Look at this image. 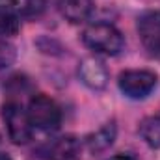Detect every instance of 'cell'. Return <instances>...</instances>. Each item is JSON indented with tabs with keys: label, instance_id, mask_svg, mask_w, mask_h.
<instances>
[{
	"label": "cell",
	"instance_id": "obj_3",
	"mask_svg": "<svg viewBox=\"0 0 160 160\" xmlns=\"http://www.w3.org/2000/svg\"><path fill=\"white\" fill-rule=\"evenodd\" d=\"M26 112H28L32 125L39 130L50 132L62 125V110L56 104V101L50 99L48 95H43V93L34 95L28 102Z\"/></svg>",
	"mask_w": 160,
	"mask_h": 160
},
{
	"label": "cell",
	"instance_id": "obj_15",
	"mask_svg": "<svg viewBox=\"0 0 160 160\" xmlns=\"http://www.w3.org/2000/svg\"><path fill=\"white\" fill-rule=\"evenodd\" d=\"M0 160H11V157H9L8 153H2V151H0Z\"/></svg>",
	"mask_w": 160,
	"mask_h": 160
},
{
	"label": "cell",
	"instance_id": "obj_12",
	"mask_svg": "<svg viewBox=\"0 0 160 160\" xmlns=\"http://www.w3.org/2000/svg\"><path fill=\"white\" fill-rule=\"evenodd\" d=\"M21 28L19 15L6 6H0V38H9L15 36Z\"/></svg>",
	"mask_w": 160,
	"mask_h": 160
},
{
	"label": "cell",
	"instance_id": "obj_5",
	"mask_svg": "<svg viewBox=\"0 0 160 160\" xmlns=\"http://www.w3.org/2000/svg\"><path fill=\"white\" fill-rule=\"evenodd\" d=\"M138 34L149 54L160 56V9L143 11L138 17Z\"/></svg>",
	"mask_w": 160,
	"mask_h": 160
},
{
	"label": "cell",
	"instance_id": "obj_7",
	"mask_svg": "<svg viewBox=\"0 0 160 160\" xmlns=\"http://www.w3.org/2000/svg\"><path fill=\"white\" fill-rule=\"evenodd\" d=\"M82 145L75 136H62L43 147L47 160H78Z\"/></svg>",
	"mask_w": 160,
	"mask_h": 160
},
{
	"label": "cell",
	"instance_id": "obj_9",
	"mask_svg": "<svg viewBox=\"0 0 160 160\" xmlns=\"http://www.w3.org/2000/svg\"><path fill=\"white\" fill-rule=\"evenodd\" d=\"M118 136V125L116 121H110L106 125H102L99 130H95L93 134H89L86 138V145L89 149V153H104L106 149L112 147L114 140Z\"/></svg>",
	"mask_w": 160,
	"mask_h": 160
},
{
	"label": "cell",
	"instance_id": "obj_1",
	"mask_svg": "<svg viewBox=\"0 0 160 160\" xmlns=\"http://www.w3.org/2000/svg\"><path fill=\"white\" fill-rule=\"evenodd\" d=\"M82 41L88 48L106 54V56H116L119 54L125 47V38L119 30L110 24V22H93L82 32Z\"/></svg>",
	"mask_w": 160,
	"mask_h": 160
},
{
	"label": "cell",
	"instance_id": "obj_14",
	"mask_svg": "<svg viewBox=\"0 0 160 160\" xmlns=\"http://www.w3.org/2000/svg\"><path fill=\"white\" fill-rule=\"evenodd\" d=\"M110 160H136L132 155H127V153H119V155H114Z\"/></svg>",
	"mask_w": 160,
	"mask_h": 160
},
{
	"label": "cell",
	"instance_id": "obj_8",
	"mask_svg": "<svg viewBox=\"0 0 160 160\" xmlns=\"http://www.w3.org/2000/svg\"><path fill=\"white\" fill-rule=\"evenodd\" d=\"M60 13L73 24L86 22L93 13V2L91 0H58Z\"/></svg>",
	"mask_w": 160,
	"mask_h": 160
},
{
	"label": "cell",
	"instance_id": "obj_10",
	"mask_svg": "<svg viewBox=\"0 0 160 160\" xmlns=\"http://www.w3.org/2000/svg\"><path fill=\"white\" fill-rule=\"evenodd\" d=\"M140 136L142 140L153 147V149H158L160 147V114H155V116H149L140 123Z\"/></svg>",
	"mask_w": 160,
	"mask_h": 160
},
{
	"label": "cell",
	"instance_id": "obj_11",
	"mask_svg": "<svg viewBox=\"0 0 160 160\" xmlns=\"http://www.w3.org/2000/svg\"><path fill=\"white\" fill-rule=\"evenodd\" d=\"M9 6L21 17H39L47 8V0H9Z\"/></svg>",
	"mask_w": 160,
	"mask_h": 160
},
{
	"label": "cell",
	"instance_id": "obj_2",
	"mask_svg": "<svg viewBox=\"0 0 160 160\" xmlns=\"http://www.w3.org/2000/svg\"><path fill=\"white\" fill-rule=\"evenodd\" d=\"M2 121L6 125L8 136L13 143L22 145L32 140L34 125L28 118V112L17 101H8L2 104Z\"/></svg>",
	"mask_w": 160,
	"mask_h": 160
},
{
	"label": "cell",
	"instance_id": "obj_4",
	"mask_svg": "<svg viewBox=\"0 0 160 160\" xmlns=\"http://www.w3.org/2000/svg\"><path fill=\"white\" fill-rule=\"evenodd\" d=\"M157 84H158V77L147 69L123 71L119 75V80H118L121 93L128 99H134V101L149 97L153 93V89L157 88Z\"/></svg>",
	"mask_w": 160,
	"mask_h": 160
},
{
	"label": "cell",
	"instance_id": "obj_13",
	"mask_svg": "<svg viewBox=\"0 0 160 160\" xmlns=\"http://www.w3.org/2000/svg\"><path fill=\"white\" fill-rule=\"evenodd\" d=\"M15 58H17V48L9 41L0 38V69H6V67L13 65Z\"/></svg>",
	"mask_w": 160,
	"mask_h": 160
},
{
	"label": "cell",
	"instance_id": "obj_6",
	"mask_svg": "<svg viewBox=\"0 0 160 160\" xmlns=\"http://www.w3.org/2000/svg\"><path fill=\"white\" fill-rule=\"evenodd\" d=\"M78 78L86 88H89L93 91H101L108 86L110 73L102 60H99L95 56H88L78 65Z\"/></svg>",
	"mask_w": 160,
	"mask_h": 160
},
{
	"label": "cell",
	"instance_id": "obj_16",
	"mask_svg": "<svg viewBox=\"0 0 160 160\" xmlns=\"http://www.w3.org/2000/svg\"><path fill=\"white\" fill-rule=\"evenodd\" d=\"M6 4H9V0H0V6H6Z\"/></svg>",
	"mask_w": 160,
	"mask_h": 160
}]
</instances>
